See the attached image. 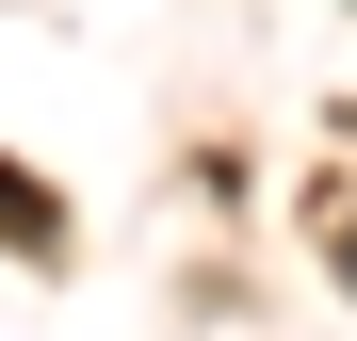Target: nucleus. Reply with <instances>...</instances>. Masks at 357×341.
Listing matches in <instances>:
<instances>
[{"label": "nucleus", "instance_id": "1", "mask_svg": "<svg viewBox=\"0 0 357 341\" xmlns=\"http://www.w3.org/2000/svg\"><path fill=\"white\" fill-rule=\"evenodd\" d=\"M0 227H17V244H49V195H33V179H0Z\"/></svg>", "mask_w": 357, "mask_h": 341}]
</instances>
